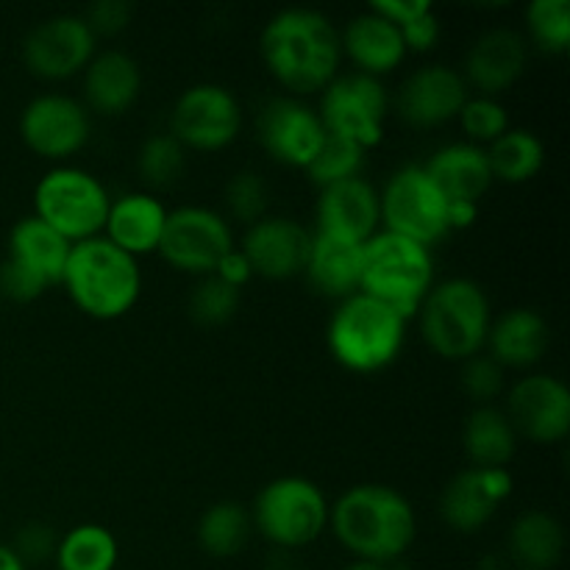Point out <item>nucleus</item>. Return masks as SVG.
<instances>
[{
	"label": "nucleus",
	"instance_id": "nucleus-18",
	"mask_svg": "<svg viewBox=\"0 0 570 570\" xmlns=\"http://www.w3.org/2000/svg\"><path fill=\"white\" fill-rule=\"evenodd\" d=\"M468 98L465 78L454 67L426 65L401 83L395 109L410 126L432 128L454 120Z\"/></svg>",
	"mask_w": 570,
	"mask_h": 570
},
{
	"label": "nucleus",
	"instance_id": "nucleus-5",
	"mask_svg": "<svg viewBox=\"0 0 570 570\" xmlns=\"http://www.w3.org/2000/svg\"><path fill=\"white\" fill-rule=\"evenodd\" d=\"M421 312V334L429 348L443 360H471L488 345L490 298L473 278H445L434 284Z\"/></svg>",
	"mask_w": 570,
	"mask_h": 570
},
{
	"label": "nucleus",
	"instance_id": "nucleus-15",
	"mask_svg": "<svg viewBox=\"0 0 570 570\" xmlns=\"http://www.w3.org/2000/svg\"><path fill=\"white\" fill-rule=\"evenodd\" d=\"M512 429L532 443H560L570 432V393L562 379L527 376L507 395Z\"/></svg>",
	"mask_w": 570,
	"mask_h": 570
},
{
	"label": "nucleus",
	"instance_id": "nucleus-29",
	"mask_svg": "<svg viewBox=\"0 0 570 570\" xmlns=\"http://www.w3.org/2000/svg\"><path fill=\"white\" fill-rule=\"evenodd\" d=\"M566 551V529L543 510L523 512L510 529V557L523 570H551Z\"/></svg>",
	"mask_w": 570,
	"mask_h": 570
},
{
	"label": "nucleus",
	"instance_id": "nucleus-2",
	"mask_svg": "<svg viewBox=\"0 0 570 570\" xmlns=\"http://www.w3.org/2000/svg\"><path fill=\"white\" fill-rule=\"evenodd\" d=\"M328 527L356 560L390 566L412 549L417 518L406 495L387 484L348 488L328 510Z\"/></svg>",
	"mask_w": 570,
	"mask_h": 570
},
{
	"label": "nucleus",
	"instance_id": "nucleus-23",
	"mask_svg": "<svg viewBox=\"0 0 570 570\" xmlns=\"http://www.w3.org/2000/svg\"><path fill=\"white\" fill-rule=\"evenodd\" d=\"M165 223L167 209L159 198L148 193H126L109 204L104 237L137 259L159 250Z\"/></svg>",
	"mask_w": 570,
	"mask_h": 570
},
{
	"label": "nucleus",
	"instance_id": "nucleus-37",
	"mask_svg": "<svg viewBox=\"0 0 570 570\" xmlns=\"http://www.w3.org/2000/svg\"><path fill=\"white\" fill-rule=\"evenodd\" d=\"M527 26L534 42L549 53H566L570 48L568 0H532L527 9Z\"/></svg>",
	"mask_w": 570,
	"mask_h": 570
},
{
	"label": "nucleus",
	"instance_id": "nucleus-46",
	"mask_svg": "<svg viewBox=\"0 0 570 570\" xmlns=\"http://www.w3.org/2000/svg\"><path fill=\"white\" fill-rule=\"evenodd\" d=\"M0 570H26V562L14 554V549L0 543Z\"/></svg>",
	"mask_w": 570,
	"mask_h": 570
},
{
	"label": "nucleus",
	"instance_id": "nucleus-34",
	"mask_svg": "<svg viewBox=\"0 0 570 570\" xmlns=\"http://www.w3.org/2000/svg\"><path fill=\"white\" fill-rule=\"evenodd\" d=\"M187 165V148L170 131L154 134L142 142L137 156V170L148 187L167 189L181 178Z\"/></svg>",
	"mask_w": 570,
	"mask_h": 570
},
{
	"label": "nucleus",
	"instance_id": "nucleus-4",
	"mask_svg": "<svg viewBox=\"0 0 570 570\" xmlns=\"http://www.w3.org/2000/svg\"><path fill=\"white\" fill-rule=\"evenodd\" d=\"M401 312L365 293H354L334 309L326 343L334 360L351 373H379L399 360L406 340Z\"/></svg>",
	"mask_w": 570,
	"mask_h": 570
},
{
	"label": "nucleus",
	"instance_id": "nucleus-25",
	"mask_svg": "<svg viewBox=\"0 0 570 570\" xmlns=\"http://www.w3.org/2000/svg\"><path fill=\"white\" fill-rule=\"evenodd\" d=\"M340 45H343V53H348V59L360 67L356 72L373 78L395 70L406 56V42L399 26L373 9L362 11L345 26V31L340 33Z\"/></svg>",
	"mask_w": 570,
	"mask_h": 570
},
{
	"label": "nucleus",
	"instance_id": "nucleus-35",
	"mask_svg": "<svg viewBox=\"0 0 570 570\" xmlns=\"http://www.w3.org/2000/svg\"><path fill=\"white\" fill-rule=\"evenodd\" d=\"M239 301H243V289L232 287L223 278H217L215 273H209V276H200V282L193 287L187 309L198 326L217 328L226 326L237 315Z\"/></svg>",
	"mask_w": 570,
	"mask_h": 570
},
{
	"label": "nucleus",
	"instance_id": "nucleus-21",
	"mask_svg": "<svg viewBox=\"0 0 570 570\" xmlns=\"http://www.w3.org/2000/svg\"><path fill=\"white\" fill-rule=\"evenodd\" d=\"M527 39L510 28L484 31L465 56V83L471 81L488 98L510 89L527 72Z\"/></svg>",
	"mask_w": 570,
	"mask_h": 570
},
{
	"label": "nucleus",
	"instance_id": "nucleus-9",
	"mask_svg": "<svg viewBox=\"0 0 570 570\" xmlns=\"http://www.w3.org/2000/svg\"><path fill=\"white\" fill-rule=\"evenodd\" d=\"M382 204L384 232L401 234L415 243L438 245L451 234V204L443 198L423 165H406L390 176L384 193H379Z\"/></svg>",
	"mask_w": 570,
	"mask_h": 570
},
{
	"label": "nucleus",
	"instance_id": "nucleus-22",
	"mask_svg": "<svg viewBox=\"0 0 570 570\" xmlns=\"http://www.w3.org/2000/svg\"><path fill=\"white\" fill-rule=\"evenodd\" d=\"M449 204H479L493 184L488 154L473 142H451L434 150L423 165Z\"/></svg>",
	"mask_w": 570,
	"mask_h": 570
},
{
	"label": "nucleus",
	"instance_id": "nucleus-41",
	"mask_svg": "<svg viewBox=\"0 0 570 570\" xmlns=\"http://www.w3.org/2000/svg\"><path fill=\"white\" fill-rule=\"evenodd\" d=\"M45 289H48V284H45L37 273L28 271L26 265L9 259V256L0 262V295H3V298L17 301V304H31V301H37Z\"/></svg>",
	"mask_w": 570,
	"mask_h": 570
},
{
	"label": "nucleus",
	"instance_id": "nucleus-13",
	"mask_svg": "<svg viewBox=\"0 0 570 570\" xmlns=\"http://www.w3.org/2000/svg\"><path fill=\"white\" fill-rule=\"evenodd\" d=\"M98 37L81 14H56L28 31L22 42V61L28 70L48 81H61L87 70Z\"/></svg>",
	"mask_w": 570,
	"mask_h": 570
},
{
	"label": "nucleus",
	"instance_id": "nucleus-19",
	"mask_svg": "<svg viewBox=\"0 0 570 570\" xmlns=\"http://www.w3.org/2000/svg\"><path fill=\"white\" fill-rule=\"evenodd\" d=\"M382 223L379 189L362 176L328 184L317 198V234L367 243Z\"/></svg>",
	"mask_w": 570,
	"mask_h": 570
},
{
	"label": "nucleus",
	"instance_id": "nucleus-11",
	"mask_svg": "<svg viewBox=\"0 0 570 570\" xmlns=\"http://www.w3.org/2000/svg\"><path fill=\"white\" fill-rule=\"evenodd\" d=\"M234 248L232 223L206 206H181L167 212L165 234L156 254L170 267L193 276H209Z\"/></svg>",
	"mask_w": 570,
	"mask_h": 570
},
{
	"label": "nucleus",
	"instance_id": "nucleus-6",
	"mask_svg": "<svg viewBox=\"0 0 570 570\" xmlns=\"http://www.w3.org/2000/svg\"><path fill=\"white\" fill-rule=\"evenodd\" d=\"M432 287V248L393 232H376L367 239L360 293L412 317Z\"/></svg>",
	"mask_w": 570,
	"mask_h": 570
},
{
	"label": "nucleus",
	"instance_id": "nucleus-43",
	"mask_svg": "<svg viewBox=\"0 0 570 570\" xmlns=\"http://www.w3.org/2000/svg\"><path fill=\"white\" fill-rule=\"evenodd\" d=\"M81 17L92 28L95 37H111V33H120L128 26L131 6L122 3V0H98Z\"/></svg>",
	"mask_w": 570,
	"mask_h": 570
},
{
	"label": "nucleus",
	"instance_id": "nucleus-26",
	"mask_svg": "<svg viewBox=\"0 0 570 570\" xmlns=\"http://www.w3.org/2000/svg\"><path fill=\"white\" fill-rule=\"evenodd\" d=\"M362 259H365V243L312 234L304 273L317 293L345 301L348 295L360 293Z\"/></svg>",
	"mask_w": 570,
	"mask_h": 570
},
{
	"label": "nucleus",
	"instance_id": "nucleus-27",
	"mask_svg": "<svg viewBox=\"0 0 570 570\" xmlns=\"http://www.w3.org/2000/svg\"><path fill=\"white\" fill-rule=\"evenodd\" d=\"M551 343L549 321L538 309L515 306L490 323L488 348L501 367H529L543 360Z\"/></svg>",
	"mask_w": 570,
	"mask_h": 570
},
{
	"label": "nucleus",
	"instance_id": "nucleus-47",
	"mask_svg": "<svg viewBox=\"0 0 570 570\" xmlns=\"http://www.w3.org/2000/svg\"><path fill=\"white\" fill-rule=\"evenodd\" d=\"M265 570H298V562L289 557V551H276V554L267 560Z\"/></svg>",
	"mask_w": 570,
	"mask_h": 570
},
{
	"label": "nucleus",
	"instance_id": "nucleus-8",
	"mask_svg": "<svg viewBox=\"0 0 570 570\" xmlns=\"http://www.w3.org/2000/svg\"><path fill=\"white\" fill-rule=\"evenodd\" d=\"M328 510L326 493L312 479L278 476L259 490L250 521L278 551H293L321 538Z\"/></svg>",
	"mask_w": 570,
	"mask_h": 570
},
{
	"label": "nucleus",
	"instance_id": "nucleus-24",
	"mask_svg": "<svg viewBox=\"0 0 570 570\" xmlns=\"http://www.w3.org/2000/svg\"><path fill=\"white\" fill-rule=\"evenodd\" d=\"M139 89H142V70L126 50L95 53L83 70V98L98 115H122L139 98Z\"/></svg>",
	"mask_w": 570,
	"mask_h": 570
},
{
	"label": "nucleus",
	"instance_id": "nucleus-16",
	"mask_svg": "<svg viewBox=\"0 0 570 570\" xmlns=\"http://www.w3.org/2000/svg\"><path fill=\"white\" fill-rule=\"evenodd\" d=\"M259 142L267 154L287 167H304L315 159L326 139L321 115L295 98H273L256 120Z\"/></svg>",
	"mask_w": 570,
	"mask_h": 570
},
{
	"label": "nucleus",
	"instance_id": "nucleus-30",
	"mask_svg": "<svg viewBox=\"0 0 570 570\" xmlns=\"http://www.w3.org/2000/svg\"><path fill=\"white\" fill-rule=\"evenodd\" d=\"M462 445L473 468H504L515 454L518 432L507 412L476 406L462 426Z\"/></svg>",
	"mask_w": 570,
	"mask_h": 570
},
{
	"label": "nucleus",
	"instance_id": "nucleus-36",
	"mask_svg": "<svg viewBox=\"0 0 570 570\" xmlns=\"http://www.w3.org/2000/svg\"><path fill=\"white\" fill-rule=\"evenodd\" d=\"M362 165H365V148L348 142V139L334 137V134H326L315 159L306 165V173H309L312 181L323 189L328 187V184L360 176Z\"/></svg>",
	"mask_w": 570,
	"mask_h": 570
},
{
	"label": "nucleus",
	"instance_id": "nucleus-33",
	"mask_svg": "<svg viewBox=\"0 0 570 570\" xmlns=\"http://www.w3.org/2000/svg\"><path fill=\"white\" fill-rule=\"evenodd\" d=\"M250 534V515L234 501H217L200 515L198 543L209 557L226 560L245 549Z\"/></svg>",
	"mask_w": 570,
	"mask_h": 570
},
{
	"label": "nucleus",
	"instance_id": "nucleus-7",
	"mask_svg": "<svg viewBox=\"0 0 570 570\" xmlns=\"http://www.w3.org/2000/svg\"><path fill=\"white\" fill-rule=\"evenodd\" d=\"M109 204L104 181L81 167H53L33 189V215L72 245L104 234Z\"/></svg>",
	"mask_w": 570,
	"mask_h": 570
},
{
	"label": "nucleus",
	"instance_id": "nucleus-28",
	"mask_svg": "<svg viewBox=\"0 0 570 570\" xmlns=\"http://www.w3.org/2000/svg\"><path fill=\"white\" fill-rule=\"evenodd\" d=\"M72 243L61 237L59 232L39 220L37 215H28L17 220L9 232V259L20 262L28 271L37 273L48 287L61 284L67 259H70Z\"/></svg>",
	"mask_w": 570,
	"mask_h": 570
},
{
	"label": "nucleus",
	"instance_id": "nucleus-39",
	"mask_svg": "<svg viewBox=\"0 0 570 570\" xmlns=\"http://www.w3.org/2000/svg\"><path fill=\"white\" fill-rule=\"evenodd\" d=\"M456 117H460L462 128L473 139V145L493 142L501 134L510 131V115H507L504 104H499V98H488V95L468 98Z\"/></svg>",
	"mask_w": 570,
	"mask_h": 570
},
{
	"label": "nucleus",
	"instance_id": "nucleus-20",
	"mask_svg": "<svg viewBox=\"0 0 570 570\" xmlns=\"http://www.w3.org/2000/svg\"><path fill=\"white\" fill-rule=\"evenodd\" d=\"M312 234L293 217H262L245 232L239 250L254 267V276L293 278L304 273Z\"/></svg>",
	"mask_w": 570,
	"mask_h": 570
},
{
	"label": "nucleus",
	"instance_id": "nucleus-14",
	"mask_svg": "<svg viewBox=\"0 0 570 570\" xmlns=\"http://www.w3.org/2000/svg\"><path fill=\"white\" fill-rule=\"evenodd\" d=\"M89 109L70 95L45 92L28 100L20 115V137L45 159H67L87 145Z\"/></svg>",
	"mask_w": 570,
	"mask_h": 570
},
{
	"label": "nucleus",
	"instance_id": "nucleus-12",
	"mask_svg": "<svg viewBox=\"0 0 570 570\" xmlns=\"http://www.w3.org/2000/svg\"><path fill=\"white\" fill-rule=\"evenodd\" d=\"M243 128V109L232 89L195 83L178 95L170 111V134L193 150H223Z\"/></svg>",
	"mask_w": 570,
	"mask_h": 570
},
{
	"label": "nucleus",
	"instance_id": "nucleus-10",
	"mask_svg": "<svg viewBox=\"0 0 570 570\" xmlns=\"http://www.w3.org/2000/svg\"><path fill=\"white\" fill-rule=\"evenodd\" d=\"M317 115H321L326 134L348 139L367 150L382 142L384 122L390 115V95L382 78L348 72V76L334 78L323 89Z\"/></svg>",
	"mask_w": 570,
	"mask_h": 570
},
{
	"label": "nucleus",
	"instance_id": "nucleus-45",
	"mask_svg": "<svg viewBox=\"0 0 570 570\" xmlns=\"http://www.w3.org/2000/svg\"><path fill=\"white\" fill-rule=\"evenodd\" d=\"M215 276L223 278V282H226V284H232V287L243 289L245 284H248L250 278H254V267H250V262L245 259L243 250H239L237 245H234V248L228 250L226 256H223L220 265L215 267Z\"/></svg>",
	"mask_w": 570,
	"mask_h": 570
},
{
	"label": "nucleus",
	"instance_id": "nucleus-48",
	"mask_svg": "<svg viewBox=\"0 0 570 570\" xmlns=\"http://www.w3.org/2000/svg\"><path fill=\"white\" fill-rule=\"evenodd\" d=\"M343 570H390V568L379 566V562H371V560H354V562H348Z\"/></svg>",
	"mask_w": 570,
	"mask_h": 570
},
{
	"label": "nucleus",
	"instance_id": "nucleus-44",
	"mask_svg": "<svg viewBox=\"0 0 570 570\" xmlns=\"http://www.w3.org/2000/svg\"><path fill=\"white\" fill-rule=\"evenodd\" d=\"M399 31H401V37H404L406 50H429V48H432V45L438 42V37H440V20H438V14H434L432 3H429L426 9L421 11V14L412 17L410 22H404Z\"/></svg>",
	"mask_w": 570,
	"mask_h": 570
},
{
	"label": "nucleus",
	"instance_id": "nucleus-1",
	"mask_svg": "<svg viewBox=\"0 0 570 570\" xmlns=\"http://www.w3.org/2000/svg\"><path fill=\"white\" fill-rule=\"evenodd\" d=\"M259 53L267 70L289 92L309 95L337 78L343 45L334 22L317 9H284L265 22Z\"/></svg>",
	"mask_w": 570,
	"mask_h": 570
},
{
	"label": "nucleus",
	"instance_id": "nucleus-3",
	"mask_svg": "<svg viewBox=\"0 0 570 570\" xmlns=\"http://www.w3.org/2000/svg\"><path fill=\"white\" fill-rule=\"evenodd\" d=\"M61 287L83 315L95 321H117L128 315L139 301L142 273L134 256L100 234L72 245Z\"/></svg>",
	"mask_w": 570,
	"mask_h": 570
},
{
	"label": "nucleus",
	"instance_id": "nucleus-31",
	"mask_svg": "<svg viewBox=\"0 0 570 570\" xmlns=\"http://www.w3.org/2000/svg\"><path fill=\"white\" fill-rule=\"evenodd\" d=\"M484 154H488L493 181L499 178L504 184L529 181V178H534L543 170L546 161L543 142H540L538 134L527 131V128H510V131H504L499 139L490 142V148Z\"/></svg>",
	"mask_w": 570,
	"mask_h": 570
},
{
	"label": "nucleus",
	"instance_id": "nucleus-42",
	"mask_svg": "<svg viewBox=\"0 0 570 570\" xmlns=\"http://www.w3.org/2000/svg\"><path fill=\"white\" fill-rule=\"evenodd\" d=\"M56 546H59V534H56V529H50L48 523L42 521H31L17 532L14 546H11V549H14V554L28 566V562H42L48 560V557H53Z\"/></svg>",
	"mask_w": 570,
	"mask_h": 570
},
{
	"label": "nucleus",
	"instance_id": "nucleus-38",
	"mask_svg": "<svg viewBox=\"0 0 570 570\" xmlns=\"http://www.w3.org/2000/svg\"><path fill=\"white\" fill-rule=\"evenodd\" d=\"M226 206L234 220L254 226L265 217L267 209V184L259 173L243 170L234 173L232 181L226 184Z\"/></svg>",
	"mask_w": 570,
	"mask_h": 570
},
{
	"label": "nucleus",
	"instance_id": "nucleus-17",
	"mask_svg": "<svg viewBox=\"0 0 570 570\" xmlns=\"http://www.w3.org/2000/svg\"><path fill=\"white\" fill-rule=\"evenodd\" d=\"M512 495L507 468H465L445 484L440 495V515L456 532H476Z\"/></svg>",
	"mask_w": 570,
	"mask_h": 570
},
{
	"label": "nucleus",
	"instance_id": "nucleus-32",
	"mask_svg": "<svg viewBox=\"0 0 570 570\" xmlns=\"http://www.w3.org/2000/svg\"><path fill=\"white\" fill-rule=\"evenodd\" d=\"M53 557L59 570H115L120 549L106 527L81 523L61 534Z\"/></svg>",
	"mask_w": 570,
	"mask_h": 570
},
{
	"label": "nucleus",
	"instance_id": "nucleus-40",
	"mask_svg": "<svg viewBox=\"0 0 570 570\" xmlns=\"http://www.w3.org/2000/svg\"><path fill=\"white\" fill-rule=\"evenodd\" d=\"M462 390L479 401V406H490V401L504 393V367L490 354H473L462 362Z\"/></svg>",
	"mask_w": 570,
	"mask_h": 570
}]
</instances>
